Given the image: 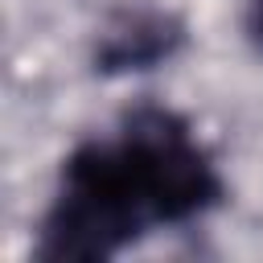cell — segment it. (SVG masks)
Masks as SVG:
<instances>
[{
	"instance_id": "1",
	"label": "cell",
	"mask_w": 263,
	"mask_h": 263,
	"mask_svg": "<svg viewBox=\"0 0 263 263\" xmlns=\"http://www.w3.org/2000/svg\"><path fill=\"white\" fill-rule=\"evenodd\" d=\"M218 201L222 177L197 132L164 107H140L111 136L66 156L41 218L37 259H111L152 230L210 214Z\"/></svg>"
},
{
	"instance_id": "2",
	"label": "cell",
	"mask_w": 263,
	"mask_h": 263,
	"mask_svg": "<svg viewBox=\"0 0 263 263\" xmlns=\"http://www.w3.org/2000/svg\"><path fill=\"white\" fill-rule=\"evenodd\" d=\"M251 29H255V37L263 41V0H251Z\"/></svg>"
}]
</instances>
